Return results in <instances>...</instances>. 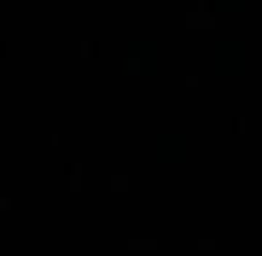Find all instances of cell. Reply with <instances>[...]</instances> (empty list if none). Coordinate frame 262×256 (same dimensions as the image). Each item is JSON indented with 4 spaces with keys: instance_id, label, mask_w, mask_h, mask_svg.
<instances>
[]
</instances>
